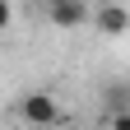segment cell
I'll list each match as a JSON object with an SVG mask.
<instances>
[{
	"mask_svg": "<svg viewBox=\"0 0 130 130\" xmlns=\"http://www.w3.org/2000/svg\"><path fill=\"white\" fill-rule=\"evenodd\" d=\"M37 5L46 9V23H51V28H65V32L84 28V23L93 19L88 0H37Z\"/></svg>",
	"mask_w": 130,
	"mask_h": 130,
	"instance_id": "cell-2",
	"label": "cell"
},
{
	"mask_svg": "<svg viewBox=\"0 0 130 130\" xmlns=\"http://www.w3.org/2000/svg\"><path fill=\"white\" fill-rule=\"evenodd\" d=\"M9 28H14V5L0 0V32H9Z\"/></svg>",
	"mask_w": 130,
	"mask_h": 130,
	"instance_id": "cell-5",
	"label": "cell"
},
{
	"mask_svg": "<svg viewBox=\"0 0 130 130\" xmlns=\"http://www.w3.org/2000/svg\"><path fill=\"white\" fill-rule=\"evenodd\" d=\"M19 121L23 125H32V130H60V121H65V107H60V98L56 93H23L19 98Z\"/></svg>",
	"mask_w": 130,
	"mask_h": 130,
	"instance_id": "cell-1",
	"label": "cell"
},
{
	"mask_svg": "<svg viewBox=\"0 0 130 130\" xmlns=\"http://www.w3.org/2000/svg\"><path fill=\"white\" fill-rule=\"evenodd\" d=\"M107 130H130V111H121V116H102Z\"/></svg>",
	"mask_w": 130,
	"mask_h": 130,
	"instance_id": "cell-6",
	"label": "cell"
},
{
	"mask_svg": "<svg viewBox=\"0 0 130 130\" xmlns=\"http://www.w3.org/2000/svg\"><path fill=\"white\" fill-rule=\"evenodd\" d=\"M60 130H74V125H60Z\"/></svg>",
	"mask_w": 130,
	"mask_h": 130,
	"instance_id": "cell-7",
	"label": "cell"
},
{
	"mask_svg": "<svg viewBox=\"0 0 130 130\" xmlns=\"http://www.w3.org/2000/svg\"><path fill=\"white\" fill-rule=\"evenodd\" d=\"M98 102H102V116L130 111V79H107V84L98 88Z\"/></svg>",
	"mask_w": 130,
	"mask_h": 130,
	"instance_id": "cell-4",
	"label": "cell"
},
{
	"mask_svg": "<svg viewBox=\"0 0 130 130\" xmlns=\"http://www.w3.org/2000/svg\"><path fill=\"white\" fill-rule=\"evenodd\" d=\"M93 28L107 32V37H125V32H130V9L116 5V0H102V5L93 9Z\"/></svg>",
	"mask_w": 130,
	"mask_h": 130,
	"instance_id": "cell-3",
	"label": "cell"
}]
</instances>
